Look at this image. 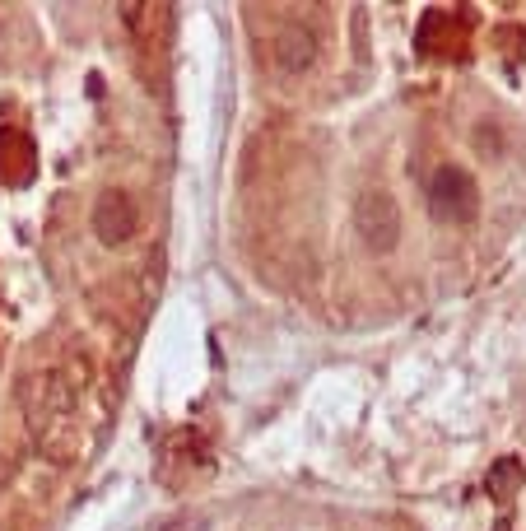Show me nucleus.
Listing matches in <instances>:
<instances>
[{
    "instance_id": "423d86ee",
    "label": "nucleus",
    "mask_w": 526,
    "mask_h": 531,
    "mask_svg": "<svg viewBox=\"0 0 526 531\" xmlns=\"http://www.w3.org/2000/svg\"><path fill=\"white\" fill-rule=\"evenodd\" d=\"M522 476H526V466L517 462V457H499L494 471L485 476V490L494 494V499H513V490L522 485Z\"/></svg>"
},
{
    "instance_id": "6e6552de",
    "label": "nucleus",
    "mask_w": 526,
    "mask_h": 531,
    "mask_svg": "<svg viewBox=\"0 0 526 531\" xmlns=\"http://www.w3.org/2000/svg\"><path fill=\"white\" fill-rule=\"evenodd\" d=\"M494 531H508V518H503V522H499V527H494Z\"/></svg>"
},
{
    "instance_id": "f257e3e1",
    "label": "nucleus",
    "mask_w": 526,
    "mask_h": 531,
    "mask_svg": "<svg viewBox=\"0 0 526 531\" xmlns=\"http://www.w3.org/2000/svg\"><path fill=\"white\" fill-rule=\"evenodd\" d=\"M24 415H28V429H33V443H38L52 462H70L80 415H75V392L66 387V378H61L56 368L33 373V378L24 382Z\"/></svg>"
},
{
    "instance_id": "0eeeda50",
    "label": "nucleus",
    "mask_w": 526,
    "mask_h": 531,
    "mask_svg": "<svg viewBox=\"0 0 526 531\" xmlns=\"http://www.w3.org/2000/svg\"><path fill=\"white\" fill-rule=\"evenodd\" d=\"M163 531H205V518L201 513H182V518H173Z\"/></svg>"
},
{
    "instance_id": "f03ea898",
    "label": "nucleus",
    "mask_w": 526,
    "mask_h": 531,
    "mask_svg": "<svg viewBox=\"0 0 526 531\" xmlns=\"http://www.w3.org/2000/svg\"><path fill=\"white\" fill-rule=\"evenodd\" d=\"M429 215L447 229H466L480 219V182L461 164H443L429 177Z\"/></svg>"
},
{
    "instance_id": "39448f33",
    "label": "nucleus",
    "mask_w": 526,
    "mask_h": 531,
    "mask_svg": "<svg viewBox=\"0 0 526 531\" xmlns=\"http://www.w3.org/2000/svg\"><path fill=\"white\" fill-rule=\"evenodd\" d=\"M270 61H275L284 75H298V70H308L312 61H317V38H312V28L284 24V33L270 42Z\"/></svg>"
},
{
    "instance_id": "20e7f679",
    "label": "nucleus",
    "mask_w": 526,
    "mask_h": 531,
    "mask_svg": "<svg viewBox=\"0 0 526 531\" xmlns=\"http://www.w3.org/2000/svg\"><path fill=\"white\" fill-rule=\"evenodd\" d=\"M89 224H94V238L103 247H122V243H131L135 229H140V205L131 201V191L108 187L94 201V215H89Z\"/></svg>"
},
{
    "instance_id": "7ed1b4c3",
    "label": "nucleus",
    "mask_w": 526,
    "mask_h": 531,
    "mask_svg": "<svg viewBox=\"0 0 526 531\" xmlns=\"http://www.w3.org/2000/svg\"><path fill=\"white\" fill-rule=\"evenodd\" d=\"M354 233L364 238L368 252H396L401 243V205L387 187H364L359 191V201H354Z\"/></svg>"
}]
</instances>
